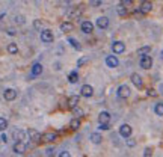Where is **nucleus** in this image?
<instances>
[{"mask_svg":"<svg viewBox=\"0 0 163 157\" xmlns=\"http://www.w3.org/2000/svg\"><path fill=\"white\" fill-rule=\"evenodd\" d=\"M53 34H51V30H48V29H44V30H41V41L42 43H46V44H50V43H53Z\"/></svg>","mask_w":163,"mask_h":157,"instance_id":"f257e3e1","label":"nucleus"},{"mask_svg":"<svg viewBox=\"0 0 163 157\" xmlns=\"http://www.w3.org/2000/svg\"><path fill=\"white\" fill-rule=\"evenodd\" d=\"M139 65L143 70H150V68L152 67V59L150 56H142L139 61Z\"/></svg>","mask_w":163,"mask_h":157,"instance_id":"f03ea898","label":"nucleus"},{"mask_svg":"<svg viewBox=\"0 0 163 157\" xmlns=\"http://www.w3.org/2000/svg\"><path fill=\"white\" fill-rule=\"evenodd\" d=\"M124 50H126V45H124V43H121V41H115V43L112 44V52H113L115 55H121Z\"/></svg>","mask_w":163,"mask_h":157,"instance_id":"7ed1b4c3","label":"nucleus"},{"mask_svg":"<svg viewBox=\"0 0 163 157\" xmlns=\"http://www.w3.org/2000/svg\"><path fill=\"white\" fill-rule=\"evenodd\" d=\"M118 97L119 98H128L130 97V88L126 86V85H121L118 88Z\"/></svg>","mask_w":163,"mask_h":157,"instance_id":"20e7f679","label":"nucleus"},{"mask_svg":"<svg viewBox=\"0 0 163 157\" xmlns=\"http://www.w3.org/2000/svg\"><path fill=\"white\" fill-rule=\"evenodd\" d=\"M56 139H58V133L56 132H47V133H44L41 136V141H44V142H53Z\"/></svg>","mask_w":163,"mask_h":157,"instance_id":"39448f33","label":"nucleus"},{"mask_svg":"<svg viewBox=\"0 0 163 157\" xmlns=\"http://www.w3.org/2000/svg\"><path fill=\"white\" fill-rule=\"evenodd\" d=\"M119 135L122 136V137H130L131 136V127L128 124H122L119 127Z\"/></svg>","mask_w":163,"mask_h":157,"instance_id":"423d86ee","label":"nucleus"},{"mask_svg":"<svg viewBox=\"0 0 163 157\" xmlns=\"http://www.w3.org/2000/svg\"><path fill=\"white\" fill-rule=\"evenodd\" d=\"M152 9V3L151 2H142L139 6V12L140 14H148Z\"/></svg>","mask_w":163,"mask_h":157,"instance_id":"0eeeda50","label":"nucleus"},{"mask_svg":"<svg viewBox=\"0 0 163 157\" xmlns=\"http://www.w3.org/2000/svg\"><path fill=\"white\" fill-rule=\"evenodd\" d=\"M131 82H133V85H134L136 88H139V89L143 86V80H142V77H140L139 74H136V73L131 74Z\"/></svg>","mask_w":163,"mask_h":157,"instance_id":"6e6552de","label":"nucleus"},{"mask_svg":"<svg viewBox=\"0 0 163 157\" xmlns=\"http://www.w3.org/2000/svg\"><path fill=\"white\" fill-rule=\"evenodd\" d=\"M92 94H94V88L91 85H83V86H82V95H83V97L89 98V97H92Z\"/></svg>","mask_w":163,"mask_h":157,"instance_id":"1a4fd4ad","label":"nucleus"},{"mask_svg":"<svg viewBox=\"0 0 163 157\" xmlns=\"http://www.w3.org/2000/svg\"><path fill=\"white\" fill-rule=\"evenodd\" d=\"M3 97H5V100H6V101L15 100V97H17V91L9 88V89H6L5 92H3Z\"/></svg>","mask_w":163,"mask_h":157,"instance_id":"9d476101","label":"nucleus"},{"mask_svg":"<svg viewBox=\"0 0 163 157\" xmlns=\"http://www.w3.org/2000/svg\"><path fill=\"white\" fill-rule=\"evenodd\" d=\"M98 123L100 124H109L110 123V113L103 110V112L98 115Z\"/></svg>","mask_w":163,"mask_h":157,"instance_id":"9b49d317","label":"nucleus"},{"mask_svg":"<svg viewBox=\"0 0 163 157\" xmlns=\"http://www.w3.org/2000/svg\"><path fill=\"white\" fill-rule=\"evenodd\" d=\"M106 65L110 68H117L118 67V57L113 56V55H110V56L106 57Z\"/></svg>","mask_w":163,"mask_h":157,"instance_id":"f8f14e48","label":"nucleus"},{"mask_svg":"<svg viewBox=\"0 0 163 157\" xmlns=\"http://www.w3.org/2000/svg\"><path fill=\"white\" fill-rule=\"evenodd\" d=\"M27 135L32 139V142H39V141H41V136H42V135H39L36 130H33V128H29V130H27Z\"/></svg>","mask_w":163,"mask_h":157,"instance_id":"ddd939ff","label":"nucleus"},{"mask_svg":"<svg viewBox=\"0 0 163 157\" xmlns=\"http://www.w3.org/2000/svg\"><path fill=\"white\" fill-rule=\"evenodd\" d=\"M82 30H83L85 34H91L94 30V24L91 21H83L82 23Z\"/></svg>","mask_w":163,"mask_h":157,"instance_id":"4468645a","label":"nucleus"},{"mask_svg":"<svg viewBox=\"0 0 163 157\" xmlns=\"http://www.w3.org/2000/svg\"><path fill=\"white\" fill-rule=\"evenodd\" d=\"M97 26H98L100 29H106V27L109 26V18H107V17H100V18H97Z\"/></svg>","mask_w":163,"mask_h":157,"instance_id":"2eb2a0df","label":"nucleus"},{"mask_svg":"<svg viewBox=\"0 0 163 157\" xmlns=\"http://www.w3.org/2000/svg\"><path fill=\"white\" fill-rule=\"evenodd\" d=\"M14 151L17 154H23L24 151H26V145H24L23 142H15L14 144Z\"/></svg>","mask_w":163,"mask_h":157,"instance_id":"dca6fc26","label":"nucleus"},{"mask_svg":"<svg viewBox=\"0 0 163 157\" xmlns=\"http://www.w3.org/2000/svg\"><path fill=\"white\" fill-rule=\"evenodd\" d=\"M79 100H80L79 95H73V97H70V98H68V107H70V109H76Z\"/></svg>","mask_w":163,"mask_h":157,"instance_id":"f3484780","label":"nucleus"},{"mask_svg":"<svg viewBox=\"0 0 163 157\" xmlns=\"http://www.w3.org/2000/svg\"><path fill=\"white\" fill-rule=\"evenodd\" d=\"M60 30L62 32H71L73 30V23H70V21H64L62 24H60Z\"/></svg>","mask_w":163,"mask_h":157,"instance_id":"a211bd4d","label":"nucleus"},{"mask_svg":"<svg viewBox=\"0 0 163 157\" xmlns=\"http://www.w3.org/2000/svg\"><path fill=\"white\" fill-rule=\"evenodd\" d=\"M42 73V65L41 64H33L32 67V76H39Z\"/></svg>","mask_w":163,"mask_h":157,"instance_id":"6ab92c4d","label":"nucleus"},{"mask_svg":"<svg viewBox=\"0 0 163 157\" xmlns=\"http://www.w3.org/2000/svg\"><path fill=\"white\" fill-rule=\"evenodd\" d=\"M150 52H151V47L150 45H145V47H142V48L138 50V55H140V56H148Z\"/></svg>","mask_w":163,"mask_h":157,"instance_id":"aec40b11","label":"nucleus"},{"mask_svg":"<svg viewBox=\"0 0 163 157\" xmlns=\"http://www.w3.org/2000/svg\"><path fill=\"white\" fill-rule=\"evenodd\" d=\"M101 139H103V137H101L100 133H92V135H91V142H92V144H101Z\"/></svg>","mask_w":163,"mask_h":157,"instance_id":"412c9836","label":"nucleus"},{"mask_svg":"<svg viewBox=\"0 0 163 157\" xmlns=\"http://www.w3.org/2000/svg\"><path fill=\"white\" fill-rule=\"evenodd\" d=\"M8 52H9V55H17L18 53V47L15 43H11V44L8 45Z\"/></svg>","mask_w":163,"mask_h":157,"instance_id":"4be33fe9","label":"nucleus"},{"mask_svg":"<svg viewBox=\"0 0 163 157\" xmlns=\"http://www.w3.org/2000/svg\"><path fill=\"white\" fill-rule=\"evenodd\" d=\"M77 80H79V74H77L76 71H71L70 74H68V82H70V83H76Z\"/></svg>","mask_w":163,"mask_h":157,"instance_id":"5701e85b","label":"nucleus"},{"mask_svg":"<svg viewBox=\"0 0 163 157\" xmlns=\"http://www.w3.org/2000/svg\"><path fill=\"white\" fill-rule=\"evenodd\" d=\"M154 112H156V115H159V116H163V103H157L156 104Z\"/></svg>","mask_w":163,"mask_h":157,"instance_id":"b1692460","label":"nucleus"},{"mask_svg":"<svg viewBox=\"0 0 163 157\" xmlns=\"http://www.w3.org/2000/svg\"><path fill=\"white\" fill-rule=\"evenodd\" d=\"M70 127L73 128V130H77V128L80 127V119H79V118H74V119L70 123Z\"/></svg>","mask_w":163,"mask_h":157,"instance_id":"393cba45","label":"nucleus"},{"mask_svg":"<svg viewBox=\"0 0 163 157\" xmlns=\"http://www.w3.org/2000/svg\"><path fill=\"white\" fill-rule=\"evenodd\" d=\"M68 43H70V44L73 45L76 50H82V45L79 44V41H77V39H74V38H70V39H68Z\"/></svg>","mask_w":163,"mask_h":157,"instance_id":"a878e982","label":"nucleus"},{"mask_svg":"<svg viewBox=\"0 0 163 157\" xmlns=\"http://www.w3.org/2000/svg\"><path fill=\"white\" fill-rule=\"evenodd\" d=\"M117 11H118V14H119L121 17H126V15H127V9H126V6L121 5V3H119V6H118Z\"/></svg>","mask_w":163,"mask_h":157,"instance_id":"bb28decb","label":"nucleus"},{"mask_svg":"<svg viewBox=\"0 0 163 157\" xmlns=\"http://www.w3.org/2000/svg\"><path fill=\"white\" fill-rule=\"evenodd\" d=\"M8 128V121L5 118H0V132H5Z\"/></svg>","mask_w":163,"mask_h":157,"instance_id":"cd10ccee","label":"nucleus"},{"mask_svg":"<svg viewBox=\"0 0 163 157\" xmlns=\"http://www.w3.org/2000/svg\"><path fill=\"white\" fill-rule=\"evenodd\" d=\"M23 132H20V130H15L14 132V137L17 139V142H21V139H23Z\"/></svg>","mask_w":163,"mask_h":157,"instance_id":"c85d7f7f","label":"nucleus"},{"mask_svg":"<svg viewBox=\"0 0 163 157\" xmlns=\"http://www.w3.org/2000/svg\"><path fill=\"white\" fill-rule=\"evenodd\" d=\"M143 157H152V148H145V151H143Z\"/></svg>","mask_w":163,"mask_h":157,"instance_id":"c756f323","label":"nucleus"},{"mask_svg":"<svg viewBox=\"0 0 163 157\" xmlns=\"http://www.w3.org/2000/svg\"><path fill=\"white\" fill-rule=\"evenodd\" d=\"M73 112H74V115H76L77 118H79V116H82V115H83V110H82L80 107H76V109H73Z\"/></svg>","mask_w":163,"mask_h":157,"instance_id":"7c9ffc66","label":"nucleus"},{"mask_svg":"<svg viewBox=\"0 0 163 157\" xmlns=\"http://www.w3.org/2000/svg\"><path fill=\"white\" fill-rule=\"evenodd\" d=\"M86 62H88V57H82V59H79V61H77V65H79V67H82V65H85Z\"/></svg>","mask_w":163,"mask_h":157,"instance_id":"2f4dec72","label":"nucleus"},{"mask_svg":"<svg viewBox=\"0 0 163 157\" xmlns=\"http://www.w3.org/2000/svg\"><path fill=\"white\" fill-rule=\"evenodd\" d=\"M98 128H100V130H109V128H110V125H109V124H100V125H98Z\"/></svg>","mask_w":163,"mask_h":157,"instance_id":"473e14b6","label":"nucleus"},{"mask_svg":"<svg viewBox=\"0 0 163 157\" xmlns=\"http://www.w3.org/2000/svg\"><path fill=\"white\" fill-rule=\"evenodd\" d=\"M127 145L128 146H134L136 145V141H134V139H127Z\"/></svg>","mask_w":163,"mask_h":157,"instance_id":"72a5a7b5","label":"nucleus"},{"mask_svg":"<svg viewBox=\"0 0 163 157\" xmlns=\"http://www.w3.org/2000/svg\"><path fill=\"white\" fill-rule=\"evenodd\" d=\"M148 95H150V97H156V95H157V92L152 89V88H150V89H148Z\"/></svg>","mask_w":163,"mask_h":157,"instance_id":"f704fd0d","label":"nucleus"},{"mask_svg":"<svg viewBox=\"0 0 163 157\" xmlns=\"http://www.w3.org/2000/svg\"><path fill=\"white\" fill-rule=\"evenodd\" d=\"M59 157H71V154L68 153V151H62V153L59 154Z\"/></svg>","mask_w":163,"mask_h":157,"instance_id":"c9c22d12","label":"nucleus"},{"mask_svg":"<svg viewBox=\"0 0 163 157\" xmlns=\"http://www.w3.org/2000/svg\"><path fill=\"white\" fill-rule=\"evenodd\" d=\"M91 5H92V6H100V5H101V2H100V0H92V2H91Z\"/></svg>","mask_w":163,"mask_h":157,"instance_id":"e433bc0d","label":"nucleus"},{"mask_svg":"<svg viewBox=\"0 0 163 157\" xmlns=\"http://www.w3.org/2000/svg\"><path fill=\"white\" fill-rule=\"evenodd\" d=\"M47 154H48V156H53V154H55V150H53V148H48V150H47Z\"/></svg>","mask_w":163,"mask_h":157,"instance_id":"4c0bfd02","label":"nucleus"},{"mask_svg":"<svg viewBox=\"0 0 163 157\" xmlns=\"http://www.w3.org/2000/svg\"><path fill=\"white\" fill-rule=\"evenodd\" d=\"M17 23H24V18L23 17H17Z\"/></svg>","mask_w":163,"mask_h":157,"instance_id":"58836bf2","label":"nucleus"},{"mask_svg":"<svg viewBox=\"0 0 163 157\" xmlns=\"http://www.w3.org/2000/svg\"><path fill=\"white\" fill-rule=\"evenodd\" d=\"M2 141H3V142H8V137H6V135H2Z\"/></svg>","mask_w":163,"mask_h":157,"instance_id":"ea45409f","label":"nucleus"}]
</instances>
